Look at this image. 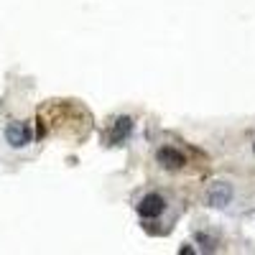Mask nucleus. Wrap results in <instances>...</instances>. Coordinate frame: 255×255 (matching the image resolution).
Instances as JSON below:
<instances>
[{
  "instance_id": "nucleus-1",
  "label": "nucleus",
  "mask_w": 255,
  "mask_h": 255,
  "mask_svg": "<svg viewBox=\"0 0 255 255\" xmlns=\"http://www.w3.org/2000/svg\"><path fill=\"white\" fill-rule=\"evenodd\" d=\"M156 161H158V166L163 168V171H181V168L186 166V156L179 151V148H174V145L158 148Z\"/></svg>"
},
{
  "instance_id": "nucleus-2",
  "label": "nucleus",
  "mask_w": 255,
  "mask_h": 255,
  "mask_svg": "<svg viewBox=\"0 0 255 255\" xmlns=\"http://www.w3.org/2000/svg\"><path fill=\"white\" fill-rule=\"evenodd\" d=\"M163 209H166V202L161 194H156V191H151V194H145L140 202H138V215L143 220H156L163 215Z\"/></svg>"
},
{
  "instance_id": "nucleus-3",
  "label": "nucleus",
  "mask_w": 255,
  "mask_h": 255,
  "mask_svg": "<svg viewBox=\"0 0 255 255\" xmlns=\"http://www.w3.org/2000/svg\"><path fill=\"white\" fill-rule=\"evenodd\" d=\"M5 140L10 148H23L31 143V128L28 123H10L5 128Z\"/></svg>"
},
{
  "instance_id": "nucleus-4",
  "label": "nucleus",
  "mask_w": 255,
  "mask_h": 255,
  "mask_svg": "<svg viewBox=\"0 0 255 255\" xmlns=\"http://www.w3.org/2000/svg\"><path fill=\"white\" fill-rule=\"evenodd\" d=\"M230 199H232V189L225 184V181H217V184H212L209 189H207V204L209 207H225V204H230Z\"/></svg>"
},
{
  "instance_id": "nucleus-5",
  "label": "nucleus",
  "mask_w": 255,
  "mask_h": 255,
  "mask_svg": "<svg viewBox=\"0 0 255 255\" xmlns=\"http://www.w3.org/2000/svg\"><path fill=\"white\" fill-rule=\"evenodd\" d=\"M130 130H133V118H128V115L118 118L115 125H113V130H110V143L118 145L120 140H125L128 135H130Z\"/></svg>"
},
{
  "instance_id": "nucleus-6",
  "label": "nucleus",
  "mask_w": 255,
  "mask_h": 255,
  "mask_svg": "<svg viewBox=\"0 0 255 255\" xmlns=\"http://www.w3.org/2000/svg\"><path fill=\"white\" fill-rule=\"evenodd\" d=\"M197 243H204L207 250H215V238H207L204 232H199V235H197Z\"/></svg>"
},
{
  "instance_id": "nucleus-7",
  "label": "nucleus",
  "mask_w": 255,
  "mask_h": 255,
  "mask_svg": "<svg viewBox=\"0 0 255 255\" xmlns=\"http://www.w3.org/2000/svg\"><path fill=\"white\" fill-rule=\"evenodd\" d=\"M253 153H255V143H253Z\"/></svg>"
}]
</instances>
